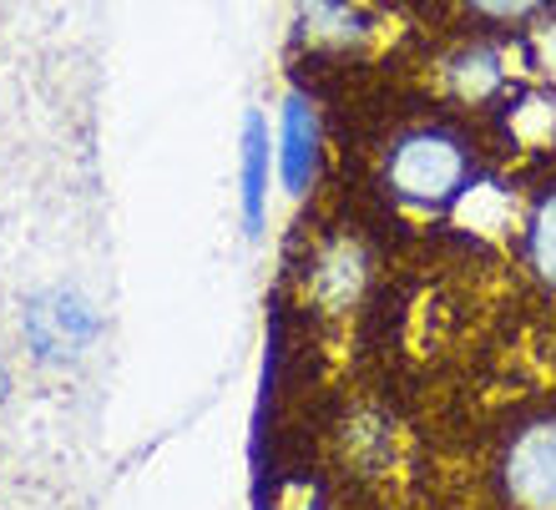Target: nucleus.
<instances>
[{
  "label": "nucleus",
  "mask_w": 556,
  "mask_h": 510,
  "mask_svg": "<svg viewBox=\"0 0 556 510\" xmlns=\"http://www.w3.org/2000/svg\"><path fill=\"white\" fill-rule=\"evenodd\" d=\"M384 182L400 203L410 207H451L470 182V157L451 131H410L400 137L390 162H384Z\"/></svg>",
  "instance_id": "f257e3e1"
},
{
  "label": "nucleus",
  "mask_w": 556,
  "mask_h": 510,
  "mask_svg": "<svg viewBox=\"0 0 556 510\" xmlns=\"http://www.w3.org/2000/svg\"><path fill=\"white\" fill-rule=\"evenodd\" d=\"M26 339L41 365H66L97 339V314L81 293L72 289H41L26 304Z\"/></svg>",
  "instance_id": "f03ea898"
},
{
  "label": "nucleus",
  "mask_w": 556,
  "mask_h": 510,
  "mask_svg": "<svg viewBox=\"0 0 556 510\" xmlns=\"http://www.w3.org/2000/svg\"><path fill=\"white\" fill-rule=\"evenodd\" d=\"M506 496L521 510H556V420L521 430L506 450Z\"/></svg>",
  "instance_id": "7ed1b4c3"
},
{
  "label": "nucleus",
  "mask_w": 556,
  "mask_h": 510,
  "mask_svg": "<svg viewBox=\"0 0 556 510\" xmlns=\"http://www.w3.org/2000/svg\"><path fill=\"white\" fill-rule=\"evenodd\" d=\"M278 173H283V188L293 197L319 173V117L304 97H289L283 117H278Z\"/></svg>",
  "instance_id": "20e7f679"
},
{
  "label": "nucleus",
  "mask_w": 556,
  "mask_h": 510,
  "mask_svg": "<svg viewBox=\"0 0 556 510\" xmlns=\"http://www.w3.org/2000/svg\"><path fill=\"white\" fill-rule=\"evenodd\" d=\"M278 162L274 142H268V122L264 112H249L243 117V228L249 233H264L268 218V167Z\"/></svg>",
  "instance_id": "39448f33"
},
{
  "label": "nucleus",
  "mask_w": 556,
  "mask_h": 510,
  "mask_svg": "<svg viewBox=\"0 0 556 510\" xmlns=\"http://www.w3.org/2000/svg\"><path fill=\"white\" fill-rule=\"evenodd\" d=\"M501 81H506V66H501L496 51H485V46H470L460 56H451V87L466 97V102H485V97H496Z\"/></svg>",
  "instance_id": "423d86ee"
},
{
  "label": "nucleus",
  "mask_w": 556,
  "mask_h": 510,
  "mask_svg": "<svg viewBox=\"0 0 556 510\" xmlns=\"http://www.w3.org/2000/svg\"><path fill=\"white\" fill-rule=\"evenodd\" d=\"M527 263L542 283L556 289V192H546L527 218Z\"/></svg>",
  "instance_id": "0eeeda50"
},
{
  "label": "nucleus",
  "mask_w": 556,
  "mask_h": 510,
  "mask_svg": "<svg viewBox=\"0 0 556 510\" xmlns=\"http://www.w3.org/2000/svg\"><path fill=\"white\" fill-rule=\"evenodd\" d=\"M476 15H485V21H527V15H536L546 5V0H466Z\"/></svg>",
  "instance_id": "6e6552de"
},
{
  "label": "nucleus",
  "mask_w": 556,
  "mask_h": 510,
  "mask_svg": "<svg viewBox=\"0 0 556 510\" xmlns=\"http://www.w3.org/2000/svg\"><path fill=\"white\" fill-rule=\"evenodd\" d=\"M5 394H11V374H5V369H0V399H5Z\"/></svg>",
  "instance_id": "1a4fd4ad"
}]
</instances>
